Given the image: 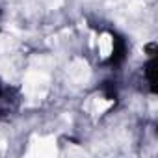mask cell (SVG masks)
Returning <instances> with one entry per match:
<instances>
[{"label":"cell","instance_id":"1","mask_svg":"<svg viewBox=\"0 0 158 158\" xmlns=\"http://www.w3.org/2000/svg\"><path fill=\"white\" fill-rule=\"evenodd\" d=\"M48 88V76L41 71H30L24 76V91L30 97H43Z\"/></svg>","mask_w":158,"mask_h":158},{"label":"cell","instance_id":"2","mask_svg":"<svg viewBox=\"0 0 158 158\" xmlns=\"http://www.w3.org/2000/svg\"><path fill=\"white\" fill-rule=\"evenodd\" d=\"M69 76L76 84H84L88 78H89V69H88V63L84 60H74L69 67Z\"/></svg>","mask_w":158,"mask_h":158},{"label":"cell","instance_id":"3","mask_svg":"<svg viewBox=\"0 0 158 158\" xmlns=\"http://www.w3.org/2000/svg\"><path fill=\"white\" fill-rule=\"evenodd\" d=\"M54 152H56V147H54V139L52 138H47V139L39 138L35 141V151H32V154H47V156H50Z\"/></svg>","mask_w":158,"mask_h":158},{"label":"cell","instance_id":"4","mask_svg":"<svg viewBox=\"0 0 158 158\" xmlns=\"http://www.w3.org/2000/svg\"><path fill=\"white\" fill-rule=\"evenodd\" d=\"M112 48H114L112 37H110L108 34H102V35L99 37V52H101V56H102V58H108V56L112 54Z\"/></svg>","mask_w":158,"mask_h":158},{"label":"cell","instance_id":"5","mask_svg":"<svg viewBox=\"0 0 158 158\" xmlns=\"http://www.w3.org/2000/svg\"><path fill=\"white\" fill-rule=\"evenodd\" d=\"M112 106V101H97V112L99 114H102L106 108H110Z\"/></svg>","mask_w":158,"mask_h":158}]
</instances>
